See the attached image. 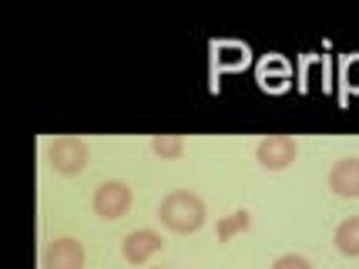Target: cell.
Wrapping results in <instances>:
<instances>
[{
    "label": "cell",
    "mask_w": 359,
    "mask_h": 269,
    "mask_svg": "<svg viewBox=\"0 0 359 269\" xmlns=\"http://www.w3.org/2000/svg\"><path fill=\"white\" fill-rule=\"evenodd\" d=\"M205 202L202 195H195L191 189H172L161 202H158V219L165 229H172V232H195V229H202L205 225Z\"/></svg>",
    "instance_id": "6da1fadb"
},
{
    "label": "cell",
    "mask_w": 359,
    "mask_h": 269,
    "mask_svg": "<svg viewBox=\"0 0 359 269\" xmlns=\"http://www.w3.org/2000/svg\"><path fill=\"white\" fill-rule=\"evenodd\" d=\"M88 142L78 135H57L47 145V165L61 175H78L88 169Z\"/></svg>",
    "instance_id": "7a4b0ae2"
},
{
    "label": "cell",
    "mask_w": 359,
    "mask_h": 269,
    "mask_svg": "<svg viewBox=\"0 0 359 269\" xmlns=\"http://www.w3.org/2000/svg\"><path fill=\"white\" fill-rule=\"evenodd\" d=\"M135 202V192L128 185L125 178H108V182H101L91 195V206H94V216H101L104 222H114L121 219L128 209Z\"/></svg>",
    "instance_id": "3957f363"
},
{
    "label": "cell",
    "mask_w": 359,
    "mask_h": 269,
    "mask_svg": "<svg viewBox=\"0 0 359 269\" xmlns=\"http://www.w3.org/2000/svg\"><path fill=\"white\" fill-rule=\"evenodd\" d=\"M299 155V145L292 135H266V138H259L255 145V162L266 169V172H282V169H289Z\"/></svg>",
    "instance_id": "277c9868"
},
{
    "label": "cell",
    "mask_w": 359,
    "mask_h": 269,
    "mask_svg": "<svg viewBox=\"0 0 359 269\" xmlns=\"http://www.w3.org/2000/svg\"><path fill=\"white\" fill-rule=\"evenodd\" d=\"M84 263H88L84 242L74 236H61L47 242L44 256H41V269H84Z\"/></svg>",
    "instance_id": "5b68a950"
},
{
    "label": "cell",
    "mask_w": 359,
    "mask_h": 269,
    "mask_svg": "<svg viewBox=\"0 0 359 269\" xmlns=\"http://www.w3.org/2000/svg\"><path fill=\"white\" fill-rule=\"evenodd\" d=\"M165 239L155 229H131L125 239H121V256H125L131 266H144L155 253H161Z\"/></svg>",
    "instance_id": "8992f818"
},
{
    "label": "cell",
    "mask_w": 359,
    "mask_h": 269,
    "mask_svg": "<svg viewBox=\"0 0 359 269\" xmlns=\"http://www.w3.org/2000/svg\"><path fill=\"white\" fill-rule=\"evenodd\" d=\"M326 182L339 199H359V155H346V159L332 162Z\"/></svg>",
    "instance_id": "52a82bcc"
},
{
    "label": "cell",
    "mask_w": 359,
    "mask_h": 269,
    "mask_svg": "<svg viewBox=\"0 0 359 269\" xmlns=\"http://www.w3.org/2000/svg\"><path fill=\"white\" fill-rule=\"evenodd\" d=\"M332 242H336V253L346 256V259H356L359 256V216H349L336 225L332 232Z\"/></svg>",
    "instance_id": "ba28073f"
},
{
    "label": "cell",
    "mask_w": 359,
    "mask_h": 269,
    "mask_svg": "<svg viewBox=\"0 0 359 269\" xmlns=\"http://www.w3.org/2000/svg\"><path fill=\"white\" fill-rule=\"evenodd\" d=\"M249 225H252L249 209H235V212H229V216H222V219H219V225H215V236H219V242H229L232 236L245 232Z\"/></svg>",
    "instance_id": "9c48e42d"
},
{
    "label": "cell",
    "mask_w": 359,
    "mask_h": 269,
    "mask_svg": "<svg viewBox=\"0 0 359 269\" xmlns=\"http://www.w3.org/2000/svg\"><path fill=\"white\" fill-rule=\"evenodd\" d=\"M151 152L161 159H178L185 152V135H155L151 138Z\"/></svg>",
    "instance_id": "30bf717a"
},
{
    "label": "cell",
    "mask_w": 359,
    "mask_h": 269,
    "mask_svg": "<svg viewBox=\"0 0 359 269\" xmlns=\"http://www.w3.org/2000/svg\"><path fill=\"white\" fill-rule=\"evenodd\" d=\"M272 269H313V263L299 253H282L279 259L272 263Z\"/></svg>",
    "instance_id": "8fae6325"
},
{
    "label": "cell",
    "mask_w": 359,
    "mask_h": 269,
    "mask_svg": "<svg viewBox=\"0 0 359 269\" xmlns=\"http://www.w3.org/2000/svg\"><path fill=\"white\" fill-rule=\"evenodd\" d=\"M148 269H168V266H148Z\"/></svg>",
    "instance_id": "7c38bea8"
}]
</instances>
